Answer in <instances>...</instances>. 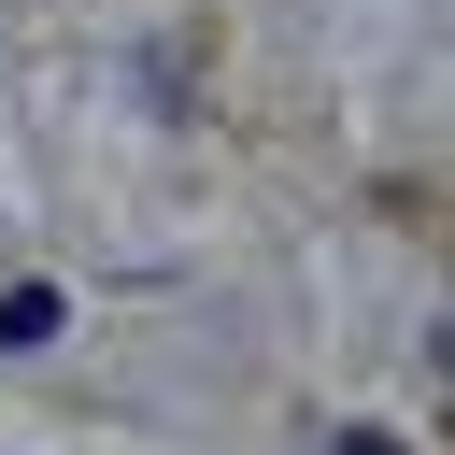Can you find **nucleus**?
<instances>
[{"mask_svg":"<svg viewBox=\"0 0 455 455\" xmlns=\"http://www.w3.org/2000/svg\"><path fill=\"white\" fill-rule=\"evenodd\" d=\"M43 341H57V284H14L0 299V355H43Z\"/></svg>","mask_w":455,"mask_h":455,"instance_id":"obj_1","label":"nucleus"},{"mask_svg":"<svg viewBox=\"0 0 455 455\" xmlns=\"http://www.w3.org/2000/svg\"><path fill=\"white\" fill-rule=\"evenodd\" d=\"M327 455H398V441H384V427H355V441H327Z\"/></svg>","mask_w":455,"mask_h":455,"instance_id":"obj_2","label":"nucleus"}]
</instances>
